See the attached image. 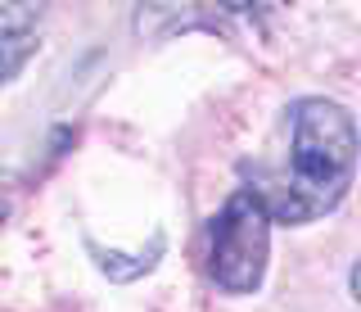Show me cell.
<instances>
[{
    "label": "cell",
    "mask_w": 361,
    "mask_h": 312,
    "mask_svg": "<svg viewBox=\"0 0 361 312\" xmlns=\"http://www.w3.org/2000/svg\"><path fill=\"white\" fill-rule=\"evenodd\" d=\"M357 154H361V140H357L353 114L338 100L307 95L289 109L285 168L267 172L244 163V176L267 199L271 217L298 227V222H316L343 204L348 186L357 176Z\"/></svg>",
    "instance_id": "6da1fadb"
},
{
    "label": "cell",
    "mask_w": 361,
    "mask_h": 312,
    "mask_svg": "<svg viewBox=\"0 0 361 312\" xmlns=\"http://www.w3.org/2000/svg\"><path fill=\"white\" fill-rule=\"evenodd\" d=\"M271 208L253 186H240L208 227V276L226 294H253L271 258Z\"/></svg>",
    "instance_id": "7a4b0ae2"
},
{
    "label": "cell",
    "mask_w": 361,
    "mask_h": 312,
    "mask_svg": "<svg viewBox=\"0 0 361 312\" xmlns=\"http://www.w3.org/2000/svg\"><path fill=\"white\" fill-rule=\"evenodd\" d=\"M37 23H41V9H32V5L0 9V77L5 82H14L23 59L37 50Z\"/></svg>",
    "instance_id": "3957f363"
},
{
    "label": "cell",
    "mask_w": 361,
    "mask_h": 312,
    "mask_svg": "<svg viewBox=\"0 0 361 312\" xmlns=\"http://www.w3.org/2000/svg\"><path fill=\"white\" fill-rule=\"evenodd\" d=\"M163 231H154V240H149V249H140V253H118V249H99L95 240H86V249H90V258L99 263V272L109 276V281H135V276H145V272H154L158 258H163Z\"/></svg>",
    "instance_id": "277c9868"
},
{
    "label": "cell",
    "mask_w": 361,
    "mask_h": 312,
    "mask_svg": "<svg viewBox=\"0 0 361 312\" xmlns=\"http://www.w3.org/2000/svg\"><path fill=\"white\" fill-rule=\"evenodd\" d=\"M353 299L361 304V258H357V267H353Z\"/></svg>",
    "instance_id": "5b68a950"
}]
</instances>
